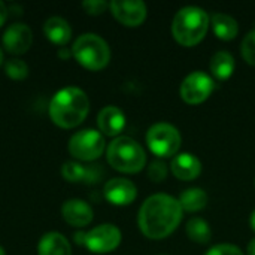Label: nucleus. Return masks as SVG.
Wrapping results in <instances>:
<instances>
[{
	"instance_id": "nucleus-1",
	"label": "nucleus",
	"mask_w": 255,
	"mask_h": 255,
	"mask_svg": "<svg viewBox=\"0 0 255 255\" xmlns=\"http://www.w3.org/2000/svg\"><path fill=\"white\" fill-rule=\"evenodd\" d=\"M182 212L178 199L163 193L154 194L140 206L137 217L139 229L148 239H164L179 227Z\"/></svg>"
},
{
	"instance_id": "nucleus-2",
	"label": "nucleus",
	"mask_w": 255,
	"mask_h": 255,
	"mask_svg": "<svg viewBox=\"0 0 255 255\" xmlns=\"http://www.w3.org/2000/svg\"><path fill=\"white\" fill-rule=\"evenodd\" d=\"M90 100L87 94L76 87H67L54 94L49 103V117L61 128L79 126L88 115Z\"/></svg>"
},
{
	"instance_id": "nucleus-3",
	"label": "nucleus",
	"mask_w": 255,
	"mask_h": 255,
	"mask_svg": "<svg viewBox=\"0 0 255 255\" xmlns=\"http://www.w3.org/2000/svg\"><path fill=\"white\" fill-rule=\"evenodd\" d=\"M211 18L208 12L197 6L181 7L172 21V34L182 46H194L208 33Z\"/></svg>"
},
{
	"instance_id": "nucleus-4",
	"label": "nucleus",
	"mask_w": 255,
	"mask_h": 255,
	"mask_svg": "<svg viewBox=\"0 0 255 255\" xmlns=\"http://www.w3.org/2000/svg\"><path fill=\"white\" fill-rule=\"evenodd\" d=\"M108 163L118 172L137 173L146 164L145 149L128 136L115 137L106 149Z\"/></svg>"
},
{
	"instance_id": "nucleus-5",
	"label": "nucleus",
	"mask_w": 255,
	"mask_h": 255,
	"mask_svg": "<svg viewBox=\"0 0 255 255\" xmlns=\"http://www.w3.org/2000/svg\"><path fill=\"white\" fill-rule=\"evenodd\" d=\"M72 54L82 67L93 72L105 69L111 60L109 45L103 37L94 33L79 36L72 46Z\"/></svg>"
},
{
	"instance_id": "nucleus-6",
	"label": "nucleus",
	"mask_w": 255,
	"mask_h": 255,
	"mask_svg": "<svg viewBox=\"0 0 255 255\" xmlns=\"http://www.w3.org/2000/svg\"><path fill=\"white\" fill-rule=\"evenodd\" d=\"M146 143L152 154L161 158H169L178 154L182 137L175 126L158 123L146 131Z\"/></svg>"
},
{
	"instance_id": "nucleus-7",
	"label": "nucleus",
	"mask_w": 255,
	"mask_h": 255,
	"mask_svg": "<svg viewBox=\"0 0 255 255\" xmlns=\"http://www.w3.org/2000/svg\"><path fill=\"white\" fill-rule=\"evenodd\" d=\"M106 148L105 137L100 131L85 128L75 133L69 140V152L81 161L97 160Z\"/></svg>"
},
{
	"instance_id": "nucleus-8",
	"label": "nucleus",
	"mask_w": 255,
	"mask_h": 255,
	"mask_svg": "<svg viewBox=\"0 0 255 255\" xmlns=\"http://www.w3.org/2000/svg\"><path fill=\"white\" fill-rule=\"evenodd\" d=\"M214 88H215L214 79L208 73L202 70H196L191 72L182 81L179 88V96L188 105H200L209 99Z\"/></svg>"
},
{
	"instance_id": "nucleus-9",
	"label": "nucleus",
	"mask_w": 255,
	"mask_h": 255,
	"mask_svg": "<svg viewBox=\"0 0 255 255\" xmlns=\"http://www.w3.org/2000/svg\"><path fill=\"white\" fill-rule=\"evenodd\" d=\"M121 244V232L114 224H102L84 233V247L94 254H108Z\"/></svg>"
},
{
	"instance_id": "nucleus-10",
	"label": "nucleus",
	"mask_w": 255,
	"mask_h": 255,
	"mask_svg": "<svg viewBox=\"0 0 255 255\" xmlns=\"http://www.w3.org/2000/svg\"><path fill=\"white\" fill-rule=\"evenodd\" d=\"M112 15L127 27L140 25L148 15L146 4L140 0H114L109 3Z\"/></svg>"
},
{
	"instance_id": "nucleus-11",
	"label": "nucleus",
	"mask_w": 255,
	"mask_h": 255,
	"mask_svg": "<svg viewBox=\"0 0 255 255\" xmlns=\"http://www.w3.org/2000/svg\"><path fill=\"white\" fill-rule=\"evenodd\" d=\"M105 197L109 203L115 206H127L134 202L137 197L136 185L124 178H114L106 182L105 185Z\"/></svg>"
},
{
	"instance_id": "nucleus-12",
	"label": "nucleus",
	"mask_w": 255,
	"mask_h": 255,
	"mask_svg": "<svg viewBox=\"0 0 255 255\" xmlns=\"http://www.w3.org/2000/svg\"><path fill=\"white\" fill-rule=\"evenodd\" d=\"M33 42V34L31 30L22 24V22H15L3 34V46L6 48L7 52L10 54H24L28 51Z\"/></svg>"
},
{
	"instance_id": "nucleus-13",
	"label": "nucleus",
	"mask_w": 255,
	"mask_h": 255,
	"mask_svg": "<svg viewBox=\"0 0 255 255\" xmlns=\"http://www.w3.org/2000/svg\"><path fill=\"white\" fill-rule=\"evenodd\" d=\"M170 169L175 178L181 181H193L202 173V163L194 154L181 152L172 158Z\"/></svg>"
},
{
	"instance_id": "nucleus-14",
	"label": "nucleus",
	"mask_w": 255,
	"mask_h": 255,
	"mask_svg": "<svg viewBox=\"0 0 255 255\" xmlns=\"http://www.w3.org/2000/svg\"><path fill=\"white\" fill-rule=\"evenodd\" d=\"M63 218L67 224L73 227H85L93 221V209L91 206L79 199H70L64 202L61 208Z\"/></svg>"
},
{
	"instance_id": "nucleus-15",
	"label": "nucleus",
	"mask_w": 255,
	"mask_h": 255,
	"mask_svg": "<svg viewBox=\"0 0 255 255\" xmlns=\"http://www.w3.org/2000/svg\"><path fill=\"white\" fill-rule=\"evenodd\" d=\"M97 126L106 136H118L126 127V115L117 106H105L97 117Z\"/></svg>"
},
{
	"instance_id": "nucleus-16",
	"label": "nucleus",
	"mask_w": 255,
	"mask_h": 255,
	"mask_svg": "<svg viewBox=\"0 0 255 255\" xmlns=\"http://www.w3.org/2000/svg\"><path fill=\"white\" fill-rule=\"evenodd\" d=\"M39 255H72V248L69 241L60 233H46L37 247Z\"/></svg>"
},
{
	"instance_id": "nucleus-17",
	"label": "nucleus",
	"mask_w": 255,
	"mask_h": 255,
	"mask_svg": "<svg viewBox=\"0 0 255 255\" xmlns=\"http://www.w3.org/2000/svg\"><path fill=\"white\" fill-rule=\"evenodd\" d=\"M43 33L45 36L55 45H66L70 40L72 28L69 22L64 18L52 16L45 21L43 24Z\"/></svg>"
},
{
	"instance_id": "nucleus-18",
	"label": "nucleus",
	"mask_w": 255,
	"mask_h": 255,
	"mask_svg": "<svg viewBox=\"0 0 255 255\" xmlns=\"http://www.w3.org/2000/svg\"><path fill=\"white\" fill-rule=\"evenodd\" d=\"M211 24H212V30L215 33V36L221 40H233L238 33H239V24L238 21L227 15V13H214L211 18Z\"/></svg>"
},
{
	"instance_id": "nucleus-19",
	"label": "nucleus",
	"mask_w": 255,
	"mask_h": 255,
	"mask_svg": "<svg viewBox=\"0 0 255 255\" xmlns=\"http://www.w3.org/2000/svg\"><path fill=\"white\" fill-rule=\"evenodd\" d=\"M211 72L220 81L229 79L235 72V58H233V55L226 52V51L215 52L212 55V58H211Z\"/></svg>"
},
{
	"instance_id": "nucleus-20",
	"label": "nucleus",
	"mask_w": 255,
	"mask_h": 255,
	"mask_svg": "<svg viewBox=\"0 0 255 255\" xmlns=\"http://www.w3.org/2000/svg\"><path fill=\"white\" fill-rule=\"evenodd\" d=\"M182 211L187 212H199L208 205V194L202 188H188L181 193L178 199Z\"/></svg>"
},
{
	"instance_id": "nucleus-21",
	"label": "nucleus",
	"mask_w": 255,
	"mask_h": 255,
	"mask_svg": "<svg viewBox=\"0 0 255 255\" xmlns=\"http://www.w3.org/2000/svg\"><path fill=\"white\" fill-rule=\"evenodd\" d=\"M185 232H187V236L190 238V241H193L196 244H200V245H205V244L211 242V239H212L211 226L203 218H199V217L191 218L187 223Z\"/></svg>"
},
{
	"instance_id": "nucleus-22",
	"label": "nucleus",
	"mask_w": 255,
	"mask_h": 255,
	"mask_svg": "<svg viewBox=\"0 0 255 255\" xmlns=\"http://www.w3.org/2000/svg\"><path fill=\"white\" fill-rule=\"evenodd\" d=\"M61 175L69 182H79L87 178V167H84L75 161H67L63 164Z\"/></svg>"
},
{
	"instance_id": "nucleus-23",
	"label": "nucleus",
	"mask_w": 255,
	"mask_h": 255,
	"mask_svg": "<svg viewBox=\"0 0 255 255\" xmlns=\"http://www.w3.org/2000/svg\"><path fill=\"white\" fill-rule=\"evenodd\" d=\"M4 72H6V75L10 79L21 81V79H25L27 78L28 67H27V64L22 60H19V58H10L4 64Z\"/></svg>"
},
{
	"instance_id": "nucleus-24",
	"label": "nucleus",
	"mask_w": 255,
	"mask_h": 255,
	"mask_svg": "<svg viewBox=\"0 0 255 255\" xmlns=\"http://www.w3.org/2000/svg\"><path fill=\"white\" fill-rule=\"evenodd\" d=\"M241 54L248 64L255 66V28L244 37L241 45Z\"/></svg>"
},
{
	"instance_id": "nucleus-25",
	"label": "nucleus",
	"mask_w": 255,
	"mask_h": 255,
	"mask_svg": "<svg viewBox=\"0 0 255 255\" xmlns=\"http://www.w3.org/2000/svg\"><path fill=\"white\" fill-rule=\"evenodd\" d=\"M148 176L152 182H163L167 178V166L164 161L155 160L148 167Z\"/></svg>"
},
{
	"instance_id": "nucleus-26",
	"label": "nucleus",
	"mask_w": 255,
	"mask_h": 255,
	"mask_svg": "<svg viewBox=\"0 0 255 255\" xmlns=\"http://www.w3.org/2000/svg\"><path fill=\"white\" fill-rule=\"evenodd\" d=\"M205 255H244L242 250L232 244H221L212 247Z\"/></svg>"
},
{
	"instance_id": "nucleus-27",
	"label": "nucleus",
	"mask_w": 255,
	"mask_h": 255,
	"mask_svg": "<svg viewBox=\"0 0 255 255\" xmlns=\"http://www.w3.org/2000/svg\"><path fill=\"white\" fill-rule=\"evenodd\" d=\"M82 7L90 15H100L109 7V3H106L103 0H87L82 3Z\"/></svg>"
},
{
	"instance_id": "nucleus-28",
	"label": "nucleus",
	"mask_w": 255,
	"mask_h": 255,
	"mask_svg": "<svg viewBox=\"0 0 255 255\" xmlns=\"http://www.w3.org/2000/svg\"><path fill=\"white\" fill-rule=\"evenodd\" d=\"M6 18H7V7L4 6L3 1H0V27L4 24Z\"/></svg>"
},
{
	"instance_id": "nucleus-29",
	"label": "nucleus",
	"mask_w": 255,
	"mask_h": 255,
	"mask_svg": "<svg viewBox=\"0 0 255 255\" xmlns=\"http://www.w3.org/2000/svg\"><path fill=\"white\" fill-rule=\"evenodd\" d=\"M248 255H255V238L248 244Z\"/></svg>"
},
{
	"instance_id": "nucleus-30",
	"label": "nucleus",
	"mask_w": 255,
	"mask_h": 255,
	"mask_svg": "<svg viewBox=\"0 0 255 255\" xmlns=\"http://www.w3.org/2000/svg\"><path fill=\"white\" fill-rule=\"evenodd\" d=\"M250 223H251V229L255 232V209L253 211V214H251V220H250Z\"/></svg>"
},
{
	"instance_id": "nucleus-31",
	"label": "nucleus",
	"mask_w": 255,
	"mask_h": 255,
	"mask_svg": "<svg viewBox=\"0 0 255 255\" xmlns=\"http://www.w3.org/2000/svg\"><path fill=\"white\" fill-rule=\"evenodd\" d=\"M1 61H3V52H1V49H0V64H1Z\"/></svg>"
},
{
	"instance_id": "nucleus-32",
	"label": "nucleus",
	"mask_w": 255,
	"mask_h": 255,
	"mask_svg": "<svg viewBox=\"0 0 255 255\" xmlns=\"http://www.w3.org/2000/svg\"><path fill=\"white\" fill-rule=\"evenodd\" d=\"M0 255H4V250L1 247H0Z\"/></svg>"
}]
</instances>
